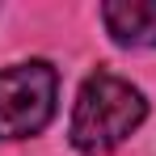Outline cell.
Segmentation results:
<instances>
[{
  "label": "cell",
  "instance_id": "obj_1",
  "mask_svg": "<svg viewBox=\"0 0 156 156\" xmlns=\"http://www.w3.org/2000/svg\"><path fill=\"white\" fill-rule=\"evenodd\" d=\"M144 114H148V101L139 89H131L127 80L110 76V72H93L76 97L72 144L84 156H105L144 122Z\"/></svg>",
  "mask_w": 156,
  "mask_h": 156
},
{
  "label": "cell",
  "instance_id": "obj_2",
  "mask_svg": "<svg viewBox=\"0 0 156 156\" xmlns=\"http://www.w3.org/2000/svg\"><path fill=\"white\" fill-rule=\"evenodd\" d=\"M55 114V68L34 59L0 72V139H26Z\"/></svg>",
  "mask_w": 156,
  "mask_h": 156
},
{
  "label": "cell",
  "instance_id": "obj_3",
  "mask_svg": "<svg viewBox=\"0 0 156 156\" xmlns=\"http://www.w3.org/2000/svg\"><path fill=\"white\" fill-rule=\"evenodd\" d=\"M101 21L122 47H156V0H110Z\"/></svg>",
  "mask_w": 156,
  "mask_h": 156
}]
</instances>
